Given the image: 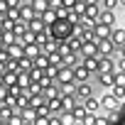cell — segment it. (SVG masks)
Instances as JSON below:
<instances>
[{"mask_svg":"<svg viewBox=\"0 0 125 125\" xmlns=\"http://www.w3.org/2000/svg\"><path fill=\"white\" fill-rule=\"evenodd\" d=\"M88 79H91V71H88L83 64L74 66V81H79V83H88Z\"/></svg>","mask_w":125,"mask_h":125,"instance_id":"277c9868","label":"cell"},{"mask_svg":"<svg viewBox=\"0 0 125 125\" xmlns=\"http://www.w3.org/2000/svg\"><path fill=\"white\" fill-rule=\"evenodd\" d=\"M49 42H52V34H49V30L34 32V44H37V47H47Z\"/></svg>","mask_w":125,"mask_h":125,"instance_id":"9c48e42d","label":"cell"},{"mask_svg":"<svg viewBox=\"0 0 125 125\" xmlns=\"http://www.w3.org/2000/svg\"><path fill=\"white\" fill-rule=\"evenodd\" d=\"M113 79H115V86H125V71H115Z\"/></svg>","mask_w":125,"mask_h":125,"instance_id":"44dd1931","label":"cell"},{"mask_svg":"<svg viewBox=\"0 0 125 125\" xmlns=\"http://www.w3.org/2000/svg\"><path fill=\"white\" fill-rule=\"evenodd\" d=\"M120 5H125V0H120Z\"/></svg>","mask_w":125,"mask_h":125,"instance_id":"f546056e","label":"cell"},{"mask_svg":"<svg viewBox=\"0 0 125 125\" xmlns=\"http://www.w3.org/2000/svg\"><path fill=\"white\" fill-rule=\"evenodd\" d=\"M47 59H49V66H56V69H61V66H64V56H61L59 52L47 54Z\"/></svg>","mask_w":125,"mask_h":125,"instance_id":"5bb4252c","label":"cell"},{"mask_svg":"<svg viewBox=\"0 0 125 125\" xmlns=\"http://www.w3.org/2000/svg\"><path fill=\"white\" fill-rule=\"evenodd\" d=\"M74 5H76V0H61V8H69V10H74Z\"/></svg>","mask_w":125,"mask_h":125,"instance_id":"cb8c5ba5","label":"cell"},{"mask_svg":"<svg viewBox=\"0 0 125 125\" xmlns=\"http://www.w3.org/2000/svg\"><path fill=\"white\" fill-rule=\"evenodd\" d=\"M81 64H83V66H86L91 74H98V56H86Z\"/></svg>","mask_w":125,"mask_h":125,"instance_id":"9a60e30c","label":"cell"},{"mask_svg":"<svg viewBox=\"0 0 125 125\" xmlns=\"http://www.w3.org/2000/svg\"><path fill=\"white\" fill-rule=\"evenodd\" d=\"M113 52H115L113 39H98V54H101V56H110Z\"/></svg>","mask_w":125,"mask_h":125,"instance_id":"5b68a950","label":"cell"},{"mask_svg":"<svg viewBox=\"0 0 125 125\" xmlns=\"http://www.w3.org/2000/svg\"><path fill=\"white\" fill-rule=\"evenodd\" d=\"M49 34H52V39L56 42V39H69V37H74L76 34V22L74 20H54V25L49 27Z\"/></svg>","mask_w":125,"mask_h":125,"instance_id":"6da1fadb","label":"cell"},{"mask_svg":"<svg viewBox=\"0 0 125 125\" xmlns=\"http://www.w3.org/2000/svg\"><path fill=\"white\" fill-rule=\"evenodd\" d=\"M0 86H5V76L3 74H0Z\"/></svg>","mask_w":125,"mask_h":125,"instance_id":"4316f807","label":"cell"},{"mask_svg":"<svg viewBox=\"0 0 125 125\" xmlns=\"http://www.w3.org/2000/svg\"><path fill=\"white\" fill-rule=\"evenodd\" d=\"M0 125H3V115H0Z\"/></svg>","mask_w":125,"mask_h":125,"instance_id":"f1b7e54d","label":"cell"},{"mask_svg":"<svg viewBox=\"0 0 125 125\" xmlns=\"http://www.w3.org/2000/svg\"><path fill=\"white\" fill-rule=\"evenodd\" d=\"M76 3H83V0H76Z\"/></svg>","mask_w":125,"mask_h":125,"instance_id":"1f68e13d","label":"cell"},{"mask_svg":"<svg viewBox=\"0 0 125 125\" xmlns=\"http://www.w3.org/2000/svg\"><path fill=\"white\" fill-rule=\"evenodd\" d=\"M49 8H52V10H56V8H61V0H49Z\"/></svg>","mask_w":125,"mask_h":125,"instance_id":"d4e9b609","label":"cell"},{"mask_svg":"<svg viewBox=\"0 0 125 125\" xmlns=\"http://www.w3.org/2000/svg\"><path fill=\"white\" fill-rule=\"evenodd\" d=\"M34 118H52L49 105H47V103H44V105H37V108H34Z\"/></svg>","mask_w":125,"mask_h":125,"instance_id":"e0dca14e","label":"cell"},{"mask_svg":"<svg viewBox=\"0 0 125 125\" xmlns=\"http://www.w3.org/2000/svg\"><path fill=\"white\" fill-rule=\"evenodd\" d=\"M74 105H76V96L74 93H64L61 96V108H64V113H69Z\"/></svg>","mask_w":125,"mask_h":125,"instance_id":"7c38bea8","label":"cell"},{"mask_svg":"<svg viewBox=\"0 0 125 125\" xmlns=\"http://www.w3.org/2000/svg\"><path fill=\"white\" fill-rule=\"evenodd\" d=\"M8 96H10V91H8V86H0V105H3V103L8 101Z\"/></svg>","mask_w":125,"mask_h":125,"instance_id":"603a6c76","label":"cell"},{"mask_svg":"<svg viewBox=\"0 0 125 125\" xmlns=\"http://www.w3.org/2000/svg\"><path fill=\"white\" fill-rule=\"evenodd\" d=\"M83 3H86V5H101L103 0H83Z\"/></svg>","mask_w":125,"mask_h":125,"instance_id":"484cf974","label":"cell"},{"mask_svg":"<svg viewBox=\"0 0 125 125\" xmlns=\"http://www.w3.org/2000/svg\"><path fill=\"white\" fill-rule=\"evenodd\" d=\"M101 108H103V110H108V118H113V115H115V110L120 108V101L108 91V93H103V96H101Z\"/></svg>","mask_w":125,"mask_h":125,"instance_id":"7a4b0ae2","label":"cell"},{"mask_svg":"<svg viewBox=\"0 0 125 125\" xmlns=\"http://www.w3.org/2000/svg\"><path fill=\"white\" fill-rule=\"evenodd\" d=\"M69 113H71V118H74L76 123H83V120H86V115H88V110H86V105H83V103H76Z\"/></svg>","mask_w":125,"mask_h":125,"instance_id":"8992f818","label":"cell"},{"mask_svg":"<svg viewBox=\"0 0 125 125\" xmlns=\"http://www.w3.org/2000/svg\"><path fill=\"white\" fill-rule=\"evenodd\" d=\"M56 81H59V86H71V83H74V69L61 66V71H59Z\"/></svg>","mask_w":125,"mask_h":125,"instance_id":"3957f363","label":"cell"},{"mask_svg":"<svg viewBox=\"0 0 125 125\" xmlns=\"http://www.w3.org/2000/svg\"><path fill=\"white\" fill-rule=\"evenodd\" d=\"M110 93H113L118 101H125V86H113V88H110Z\"/></svg>","mask_w":125,"mask_h":125,"instance_id":"d6986e66","label":"cell"},{"mask_svg":"<svg viewBox=\"0 0 125 125\" xmlns=\"http://www.w3.org/2000/svg\"><path fill=\"white\" fill-rule=\"evenodd\" d=\"M93 125H110V118H108V115H101V113H98V115H96V123H93Z\"/></svg>","mask_w":125,"mask_h":125,"instance_id":"7402d4cb","label":"cell"},{"mask_svg":"<svg viewBox=\"0 0 125 125\" xmlns=\"http://www.w3.org/2000/svg\"><path fill=\"white\" fill-rule=\"evenodd\" d=\"M93 32H96V39H110V34H113V27H108V25H96L93 27Z\"/></svg>","mask_w":125,"mask_h":125,"instance_id":"ba28073f","label":"cell"},{"mask_svg":"<svg viewBox=\"0 0 125 125\" xmlns=\"http://www.w3.org/2000/svg\"><path fill=\"white\" fill-rule=\"evenodd\" d=\"M98 81H101V86H105V88H113V86H115L113 74H98Z\"/></svg>","mask_w":125,"mask_h":125,"instance_id":"2e32d148","label":"cell"},{"mask_svg":"<svg viewBox=\"0 0 125 125\" xmlns=\"http://www.w3.org/2000/svg\"><path fill=\"white\" fill-rule=\"evenodd\" d=\"M74 96H76V98H83V101L91 98V86H88V83H76V86H74Z\"/></svg>","mask_w":125,"mask_h":125,"instance_id":"30bf717a","label":"cell"},{"mask_svg":"<svg viewBox=\"0 0 125 125\" xmlns=\"http://www.w3.org/2000/svg\"><path fill=\"white\" fill-rule=\"evenodd\" d=\"M32 8H34L37 12H44V10H52V8H49V0H32Z\"/></svg>","mask_w":125,"mask_h":125,"instance_id":"ac0fdd59","label":"cell"},{"mask_svg":"<svg viewBox=\"0 0 125 125\" xmlns=\"http://www.w3.org/2000/svg\"><path fill=\"white\" fill-rule=\"evenodd\" d=\"M83 105H86V110H88V115H98L101 113V98H86L83 101Z\"/></svg>","mask_w":125,"mask_h":125,"instance_id":"52a82bcc","label":"cell"},{"mask_svg":"<svg viewBox=\"0 0 125 125\" xmlns=\"http://www.w3.org/2000/svg\"><path fill=\"white\" fill-rule=\"evenodd\" d=\"M98 22H101V25H108V27H113V25H115V15H113L110 10H101V17H98ZM98 22H96V25H98Z\"/></svg>","mask_w":125,"mask_h":125,"instance_id":"4fadbf2b","label":"cell"},{"mask_svg":"<svg viewBox=\"0 0 125 125\" xmlns=\"http://www.w3.org/2000/svg\"><path fill=\"white\" fill-rule=\"evenodd\" d=\"M101 5H103V10H110V12H113V10L120 5V0H103Z\"/></svg>","mask_w":125,"mask_h":125,"instance_id":"ffe728a7","label":"cell"},{"mask_svg":"<svg viewBox=\"0 0 125 125\" xmlns=\"http://www.w3.org/2000/svg\"><path fill=\"white\" fill-rule=\"evenodd\" d=\"M110 39H113V44H115V47H123V44H125V27H113Z\"/></svg>","mask_w":125,"mask_h":125,"instance_id":"8fae6325","label":"cell"},{"mask_svg":"<svg viewBox=\"0 0 125 125\" xmlns=\"http://www.w3.org/2000/svg\"><path fill=\"white\" fill-rule=\"evenodd\" d=\"M74 125H83V123H74Z\"/></svg>","mask_w":125,"mask_h":125,"instance_id":"4dcf8cb0","label":"cell"},{"mask_svg":"<svg viewBox=\"0 0 125 125\" xmlns=\"http://www.w3.org/2000/svg\"><path fill=\"white\" fill-rule=\"evenodd\" d=\"M3 32H5V30H3V27H0V39H3Z\"/></svg>","mask_w":125,"mask_h":125,"instance_id":"83f0119b","label":"cell"}]
</instances>
